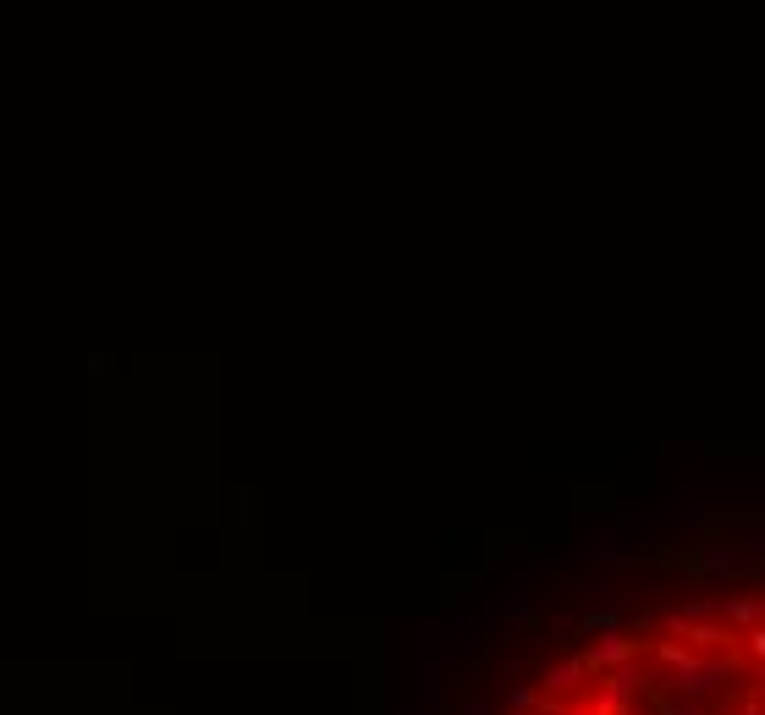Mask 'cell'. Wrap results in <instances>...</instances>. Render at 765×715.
Wrapping results in <instances>:
<instances>
[{
  "label": "cell",
  "instance_id": "5",
  "mask_svg": "<svg viewBox=\"0 0 765 715\" xmlns=\"http://www.w3.org/2000/svg\"><path fill=\"white\" fill-rule=\"evenodd\" d=\"M721 622H727V627H749V633H754V627H765V600H760V594H732V600L721 594Z\"/></svg>",
  "mask_w": 765,
  "mask_h": 715
},
{
  "label": "cell",
  "instance_id": "16",
  "mask_svg": "<svg viewBox=\"0 0 765 715\" xmlns=\"http://www.w3.org/2000/svg\"><path fill=\"white\" fill-rule=\"evenodd\" d=\"M507 715H523V710H507Z\"/></svg>",
  "mask_w": 765,
  "mask_h": 715
},
{
  "label": "cell",
  "instance_id": "8",
  "mask_svg": "<svg viewBox=\"0 0 765 715\" xmlns=\"http://www.w3.org/2000/svg\"><path fill=\"white\" fill-rule=\"evenodd\" d=\"M743 644H749L754 666H765V627H754V633H743Z\"/></svg>",
  "mask_w": 765,
  "mask_h": 715
},
{
  "label": "cell",
  "instance_id": "4",
  "mask_svg": "<svg viewBox=\"0 0 765 715\" xmlns=\"http://www.w3.org/2000/svg\"><path fill=\"white\" fill-rule=\"evenodd\" d=\"M589 677H595V671H589V660H584V655H567V660H556V666L540 677V693H545L551 704H562L567 693H578Z\"/></svg>",
  "mask_w": 765,
  "mask_h": 715
},
{
  "label": "cell",
  "instance_id": "7",
  "mask_svg": "<svg viewBox=\"0 0 765 715\" xmlns=\"http://www.w3.org/2000/svg\"><path fill=\"white\" fill-rule=\"evenodd\" d=\"M688 644H694V649H716V644H732V638H738V633H732V627H716V622H694V627H688Z\"/></svg>",
  "mask_w": 765,
  "mask_h": 715
},
{
  "label": "cell",
  "instance_id": "2",
  "mask_svg": "<svg viewBox=\"0 0 765 715\" xmlns=\"http://www.w3.org/2000/svg\"><path fill=\"white\" fill-rule=\"evenodd\" d=\"M633 655H639V638H628L622 627H617V633H600L595 644L584 649V660H589L595 677H600V671H617V666H633Z\"/></svg>",
  "mask_w": 765,
  "mask_h": 715
},
{
  "label": "cell",
  "instance_id": "11",
  "mask_svg": "<svg viewBox=\"0 0 765 715\" xmlns=\"http://www.w3.org/2000/svg\"><path fill=\"white\" fill-rule=\"evenodd\" d=\"M496 611H501V616H523V594H518V589H512V594H507V600H496Z\"/></svg>",
  "mask_w": 765,
  "mask_h": 715
},
{
  "label": "cell",
  "instance_id": "3",
  "mask_svg": "<svg viewBox=\"0 0 765 715\" xmlns=\"http://www.w3.org/2000/svg\"><path fill=\"white\" fill-rule=\"evenodd\" d=\"M578 561H589V567H628L633 561V550H628V539H622V528H595V534L584 539V550H578Z\"/></svg>",
  "mask_w": 765,
  "mask_h": 715
},
{
  "label": "cell",
  "instance_id": "12",
  "mask_svg": "<svg viewBox=\"0 0 765 715\" xmlns=\"http://www.w3.org/2000/svg\"><path fill=\"white\" fill-rule=\"evenodd\" d=\"M677 523H699V501H694V495H688V501L677 506Z\"/></svg>",
  "mask_w": 765,
  "mask_h": 715
},
{
  "label": "cell",
  "instance_id": "15",
  "mask_svg": "<svg viewBox=\"0 0 765 715\" xmlns=\"http://www.w3.org/2000/svg\"><path fill=\"white\" fill-rule=\"evenodd\" d=\"M716 715H738V710H716Z\"/></svg>",
  "mask_w": 765,
  "mask_h": 715
},
{
  "label": "cell",
  "instance_id": "14",
  "mask_svg": "<svg viewBox=\"0 0 765 715\" xmlns=\"http://www.w3.org/2000/svg\"><path fill=\"white\" fill-rule=\"evenodd\" d=\"M556 715H595V710H589V704H562Z\"/></svg>",
  "mask_w": 765,
  "mask_h": 715
},
{
  "label": "cell",
  "instance_id": "9",
  "mask_svg": "<svg viewBox=\"0 0 765 715\" xmlns=\"http://www.w3.org/2000/svg\"><path fill=\"white\" fill-rule=\"evenodd\" d=\"M435 677H441V666H435V660H424V666H419V693H435V688H441Z\"/></svg>",
  "mask_w": 765,
  "mask_h": 715
},
{
  "label": "cell",
  "instance_id": "6",
  "mask_svg": "<svg viewBox=\"0 0 765 715\" xmlns=\"http://www.w3.org/2000/svg\"><path fill=\"white\" fill-rule=\"evenodd\" d=\"M754 556L743 545H705V572H716V578H732V572H749Z\"/></svg>",
  "mask_w": 765,
  "mask_h": 715
},
{
  "label": "cell",
  "instance_id": "13",
  "mask_svg": "<svg viewBox=\"0 0 765 715\" xmlns=\"http://www.w3.org/2000/svg\"><path fill=\"white\" fill-rule=\"evenodd\" d=\"M463 715H496V704H490V699H468Z\"/></svg>",
  "mask_w": 765,
  "mask_h": 715
},
{
  "label": "cell",
  "instance_id": "10",
  "mask_svg": "<svg viewBox=\"0 0 765 715\" xmlns=\"http://www.w3.org/2000/svg\"><path fill=\"white\" fill-rule=\"evenodd\" d=\"M611 594H617V589H611V583H595V589H589V605H600V611H611Z\"/></svg>",
  "mask_w": 765,
  "mask_h": 715
},
{
  "label": "cell",
  "instance_id": "1",
  "mask_svg": "<svg viewBox=\"0 0 765 715\" xmlns=\"http://www.w3.org/2000/svg\"><path fill=\"white\" fill-rule=\"evenodd\" d=\"M655 655H661V693H677V699H705V693H721L732 682V666L727 660H699L694 649L672 644V638H661L655 644Z\"/></svg>",
  "mask_w": 765,
  "mask_h": 715
}]
</instances>
